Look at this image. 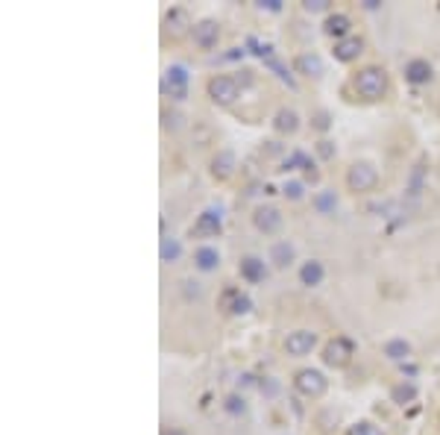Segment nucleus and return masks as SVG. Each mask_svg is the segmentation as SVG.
Returning <instances> with one entry per match:
<instances>
[{
	"mask_svg": "<svg viewBox=\"0 0 440 435\" xmlns=\"http://www.w3.org/2000/svg\"><path fill=\"white\" fill-rule=\"evenodd\" d=\"M355 91L364 97V101H378L388 91V74L376 65H367L355 74Z\"/></svg>",
	"mask_w": 440,
	"mask_h": 435,
	"instance_id": "obj_1",
	"label": "nucleus"
},
{
	"mask_svg": "<svg viewBox=\"0 0 440 435\" xmlns=\"http://www.w3.org/2000/svg\"><path fill=\"white\" fill-rule=\"evenodd\" d=\"M206 91H209V97L217 106H229V103L238 101V94H241V89H238V83H235V77H226V74L212 77Z\"/></svg>",
	"mask_w": 440,
	"mask_h": 435,
	"instance_id": "obj_2",
	"label": "nucleus"
},
{
	"mask_svg": "<svg viewBox=\"0 0 440 435\" xmlns=\"http://www.w3.org/2000/svg\"><path fill=\"white\" fill-rule=\"evenodd\" d=\"M326 377H323V373H320V371H314V368H303V371H299L296 373V377H294V388L299 391V394H303V397H323V394H326Z\"/></svg>",
	"mask_w": 440,
	"mask_h": 435,
	"instance_id": "obj_3",
	"label": "nucleus"
},
{
	"mask_svg": "<svg viewBox=\"0 0 440 435\" xmlns=\"http://www.w3.org/2000/svg\"><path fill=\"white\" fill-rule=\"evenodd\" d=\"M352 356H355V344L349 339H344V335H335V339L323 347V362L329 368H347Z\"/></svg>",
	"mask_w": 440,
	"mask_h": 435,
	"instance_id": "obj_4",
	"label": "nucleus"
},
{
	"mask_svg": "<svg viewBox=\"0 0 440 435\" xmlns=\"http://www.w3.org/2000/svg\"><path fill=\"white\" fill-rule=\"evenodd\" d=\"M376 183H378V171L373 162H355L347 171V186L352 191H373Z\"/></svg>",
	"mask_w": 440,
	"mask_h": 435,
	"instance_id": "obj_5",
	"label": "nucleus"
},
{
	"mask_svg": "<svg viewBox=\"0 0 440 435\" xmlns=\"http://www.w3.org/2000/svg\"><path fill=\"white\" fill-rule=\"evenodd\" d=\"M188 83H191V74L185 65H170L165 71V91L173 97V101H185L188 97Z\"/></svg>",
	"mask_w": 440,
	"mask_h": 435,
	"instance_id": "obj_6",
	"label": "nucleus"
},
{
	"mask_svg": "<svg viewBox=\"0 0 440 435\" xmlns=\"http://www.w3.org/2000/svg\"><path fill=\"white\" fill-rule=\"evenodd\" d=\"M253 224H255V230H258V232H265V235H276L279 230H282L285 218H282V212H279L276 206H258V209L253 212Z\"/></svg>",
	"mask_w": 440,
	"mask_h": 435,
	"instance_id": "obj_7",
	"label": "nucleus"
},
{
	"mask_svg": "<svg viewBox=\"0 0 440 435\" xmlns=\"http://www.w3.org/2000/svg\"><path fill=\"white\" fill-rule=\"evenodd\" d=\"M220 230H224V215H220V209H203L197 215L194 235H199V239H214V235H220Z\"/></svg>",
	"mask_w": 440,
	"mask_h": 435,
	"instance_id": "obj_8",
	"label": "nucleus"
},
{
	"mask_svg": "<svg viewBox=\"0 0 440 435\" xmlns=\"http://www.w3.org/2000/svg\"><path fill=\"white\" fill-rule=\"evenodd\" d=\"M317 344V332L311 329H294L288 332V339H285V353L288 356H308Z\"/></svg>",
	"mask_w": 440,
	"mask_h": 435,
	"instance_id": "obj_9",
	"label": "nucleus"
},
{
	"mask_svg": "<svg viewBox=\"0 0 440 435\" xmlns=\"http://www.w3.org/2000/svg\"><path fill=\"white\" fill-rule=\"evenodd\" d=\"M191 35H194V45L197 47L212 50L217 45V38H220V24L212 21V18H206V21H197L194 30H191Z\"/></svg>",
	"mask_w": 440,
	"mask_h": 435,
	"instance_id": "obj_10",
	"label": "nucleus"
},
{
	"mask_svg": "<svg viewBox=\"0 0 440 435\" xmlns=\"http://www.w3.org/2000/svg\"><path fill=\"white\" fill-rule=\"evenodd\" d=\"M165 30H168L173 38H179V35H185L188 30H194V21H191V15H188L183 6H173V9H168V15H165Z\"/></svg>",
	"mask_w": 440,
	"mask_h": 435,
	"instance_id": "obj_11",
	"label": "nucleus"
},
{
	"mask_svg": "<svg viewBox=\"0 0 440 435\" xmlns=\"http://www.w3.org/2000/svg\"><path fill=\"white\" fill-rule=\"evenodd\" d=\"M332 53H335L337 62H355V59L364 53V38L361 35H349V38H344V42H335Z\"/></svg>",
	"mask_w": 440,
	"mask_h": 435,
	"instance_id": "obj_12",
	"label": "nucleus"
},
{
	"mask_svg": "<svg viewBox=\"0 0 440 435\" xmlns=\"http://www.w3.org/2000/svg\"><path fill=\"white\" fill-rule=\"evenodd\" d=\"M194 268L197 271H203V273H212L220 268V250L212 247V244H199L194 250Z\"/></svg>",
	"mask_w": 440,
	"mask_h": 435,
	"instance_id": "obj_13",
	"label": "nucleus"
},
{
	"mask_svg": "<svg viewBox=\"0 0 440 435\" xmlns=\"http://www.w3.org/2000/svg\"><path fill=\"white\" fill-rule=\"evenodd\" d=\"M238 271H241V280H247V283H262L267 276V265H265V259H258V256H244Z\"/></svg>",
	"mask_w": 440,
	"mask_h": 435,
	"instance_id": "obj_14",
	"label": "nucleus"
},
{
	"mask_svg": "<svg viewBox=\"0 0 440 435\" xmlns=\"http://www.w3.org/2000/svg\"><path fill=\"white\" fill-rule=\"evenodd\" d=\"M349 30H352L349 18H347V15H341V12L329 15V18H326V24H323V33H326L329 38H335V42H344V38H349V35H352Z\"/></svg>",
	"mask_w": 440,
	"mask_h": 435,
	"instance_id": "obj_15",
	"label": "nucleus"
},
{
	"mask_svg": "<svg viewBox=\"0 0 440 435\" xmlns=\"http://www.w3.org/2000/svg\"><path fill=\"white\" fill-rule=\"evenodd\" d=\"M294 68H296V74H303V77H323V71H326L323 59H320L317 53H299L294 59Z\"/></svg>",
	"mask_w": 440,
	"mask_h": 435,
	"instance_id": "obj_16",
	"label": "nucleus"
},
{
	"mask_svg": "<svg viewBox=\"0 0 440 435\" xmlns=\"http://www.w3.org/2000/svg\"><path fill=\"white\" fill-rule=\"evenodd\" d=\"M432 77H434V71H432V65L426 62V59H411V62L405 65V80L411 86H426Z\"/></svg>",
	"mask_w": 440,
	"mask_h": 435,
	"instance_id": "obj_17",
	"label": "nucleus"
},
{
	"mask_svg": "<svg viewBox=\"0 0 440 435\" xmlns=\"http://www.w3.org/2000/svg\"><path fill=\"white\" fill-rule=\"evenodd\" d=\"M235 153L232 150H217V156L212 159V176L214 180H229L235 174Z\"/></svg>",
	"mask_w": 440,
	"mask_h": 435,
	"instance_id": "obj_18",
	"label": "nucleus"
},
{
	"mask_svg": "<svg viewBox=\"0 0 440 435\" xmlns=\"http://www.w3.org/2000/svg\"><path fill=\"white\" fill-rule=\"evenodd\" d=\"M323 280H326V268H323V262L308 259V262L299 265V283H303V286L314 288V286H320Z\"/></svg>",
	"mask_w": 440,
	"mask_h": 435,
	"instance_id": "obj_19",
	"label": "nucleus"
},
{
	"mask_svg": "<svg viewBox=\"0 0 440 435\" xmlns=\"http://www.w3.org/2000/svg\"><path fill=\"white\" fill-rule=\"evenodd\" d=\"M273 127H276V132L291 135V132L299 130V115H296L294 109H279L276 118H273Z\"/></svg>",
	"mask_w": 440,
	"mask_h": 435,
	"instance_id": "obj_20",
	"label": "nucleus"
},
{
	"mask_svg": "<svg viewBox=\"0 0 440 435\" xmlns=\"http://www.w3.org/2000/svg\"><path fill=\"white\" fill-rule=\"evenodd\" d=\"M294 256H296V247H294L291 242H276V244L270 247V262H273L276 268H288V265L294 262Z\"/></svg>",
	"mask_w": 440,
	"mask_h": 435,
	"instance_id": "obj_21",
	"label": "nucleus"
},
{
	"mask_svg": "<svg viewBox=\"0 0 440 435\" xmlns=\"http://www.w3.org/2000/svg\"><path fill=\"white\" fill-rule=\"evenodd\" d=\"M382 353L388 356L390 362H405L408 356H411V344L405 339H388L385 347H382Z\"/></svg>",
	"mask_w": 440,
	"mask_h": 435,
	"instance_id": "obj_22",
	"label": "nucleus"
},
{
	"mask_svg": "<svg viewBox=\"0 0 440 435\" xmlns=\"http://www.w3.org/2000/svg\"><path fill=\"white\" fill-rule=\"evenodd\" d=\"M311 206H314L320 215H335V209H337V194H335V191H317V194L311 197Z\"/></svg>",
	"mask_w": 440,
	"mask_h": 435,
	"instance_id": "obj_23",
	"label": "nucleus"
},
{
	"mask_svg": "<svg viewBox=\"0 0 440 435\" xmlns=\"http://www.w3.org/2000/svg\"><path fill=\"white\" fill-rule=\"evenodd\" d=\"M158 256H162V262H179V259H183V244H179L176 239H168V235H162Z\"/></svg>",
	"mask_w": 440,
	"mask_h": 435,
	"instance_id": "obj_24",
	"label": "nucleus"
},
{
	"mask_svg": "<svg viewBox=\"0 0 440 435\" xmlns=\"http://www.w3.org/2000/svg\"><path fill=\"white\" fill-rule=\"evenodd\" d=\"M414 397H417V385H414V383H399V385H393V391H390V400L399 403V406L411 403Z\"/></svg>",
	"mask_w": 440,
	"mask_h": 435,
	"instance_id": "obj_25",
	"label": "nucleus"
},
{
	"mask_svg": "<svg viewBox=\"0 0 440 435\" xmlns=\"http://www.w3.org/2000/svg\"><path fill=\"white\" fill-rule=\"evenodd\" d=\"M224 409L232 414V418H241V414H247V400L241 397V394H229V397L224 400Z\"/></svg>",
	"mask_w": 440,
	"mask_h": 435,
	"instance_id": "obj_26",
	"label": "nucleus"
},
{
	"mask_svg": "<svg viewBox=\"0 0 440 435\" xmlns=\"http://www.w3.org/2000/svg\"><path fill=\"white\" fill-rule=\"evenodd\" d=\"M229 298H232V303H229V312L232 315H247L253 309V300L247 298V294H241V291H232Z\"/></svg>",
	"mask_w": 440,
	"mask_h": 435,
	"instance_id": "obj_27",
	"label": "nucleus"
},
{
	"mask_svg": "<svg viewBox=\"0 0 440 435\" xmlns=\"http://www.w3.org/2000/svg\"><path fill=\"white\" fill-rule=\"evenodd\" d=\"M347 435H385V432L378 429L376 424H370V421H358V424H352L347 429Z\"/></svg>",
	"mask_w": 440,
	"mask_h": 435,
	"instance_id": "obj_28",
	"label": "nucleus"
},
{
	"mask_svg": "<svg viewBox=\"0 0 440 435\" xmlns=\"http://www.w3.org/2000/svg\"><path fill=\"white\" fill-rule=\"evenodd\" d=\"M282 194L288 197V200H303V197H306V186L299 183V180H291V183L282 186Z\"/></svg>",
	"mask_w": 440,
	"mask_h": 435,
	"instance_id": "obj_29",
	"label": "nucleus"
},
{
	"mask_svg": "<svg viewBox=\"0 0 440 435\" xmlns=\"http://www.w3.org/2000/svg\"><path fill=\"white\" fill-rule=\"evenodd\" d=\"M183 291H185L188 300H199V298H203V286H199L197 280H183Z\"/></svg>",
	"mask_w": 440,
	"mask_h": 435,
	"instance_id": "obj_30",
	"label": "nucleus"
},
{
	"mask_svg": "<svg viewBox=\"0 0 440 435\" xmlns=\"http://www.w3.org/2000/svg\"><path fill=\"white\" fill-rule=\"evenodd\" d=\"M258 388H262V394H267V397H276L279 394V383L273 377H265L262 383H258Z\"/></svg>",
	"mask_w": 440,
	"mask_h": 435,
	"instance_id": "obj_31",
	"label": "nucleus"
},
{
	"mask_svg": "<svg viewBox=\"0 0 440 435\" xmlns=\"http://www.w3.org/2000/svg\"><path fill=\"white\" fill-rule=\"evenodd\" d=\"M308 12H326L329 9V0H306L303 4Z\"/></svg>",
	"mask_w": 440,
	"mask_h": 435,
	"instance_id": "obj_32",
	"label": "nucleus"
},
{
	"mask_svg": "<svg viewBox=\"0 0 440 435\" xmlns=\"http://www.w3.org/2000/svg\"><path fill=\"white\" fill-rule=\"evenodd\" d=\"M258 6L267 12H282V0H258Z\"/></svg>",
	"mask_w": 440,
	"mask_h": 435,
	"instance_id": "obj_33",
	"label": "nucleus"
},
{
	"mask_svg": "<svg viewBox=\"0 0 440 435\" xmlns=\"http://www.w3.org/2000/svg\"><path fill=\"white\" fill-rule=\"evenodd\" d=\"M317 153L323 156V159H332V156H335V147H332V142H320V145H317Z\"/></svg>",
	"mask_w": 440,
	"mask_h": 435,
	"instance_id": "obj_34",
	"label": "nucleus"
},
{
	"mask_svg": "<svg viewBox=\"0 0 440 435\" xmlns=\"http://www.w3.org/2000/svg\"><path fill=\"white\" fill-rule=\"evenodd\" d=\"M165 435H188V432L179 429V426H170V429H165Z\"/></svg>",
	"mask_w": 440,
	"mask_h": 435,
	"instance_id": "obj_35",
	"label": "nucleus"
},
{
	"mask_svg": "<svg viewBox=\"0 0 440 435\" xmlns=\"http://www.w3.org/2000/svg\"><path fill=\"white\" fill-rule=\"evenodd\" d=\"M382 4H378V0H364V9H378Z\"/></svg>",
	"mask_w": 440,
	"mask_h": 435,
	"instance_id": "obj_36",
	"label": "nucleus"
}]
</instances>
